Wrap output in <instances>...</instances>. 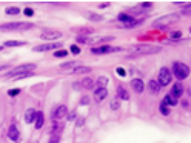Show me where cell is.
I'll return each instance as SVG.
<instances>
[{
	"mask_svg": "<svg viewBox=\"0 0 191 143\" xmlns=\"http://www.w3.org/2000/svg\"><path fill=\"white\" fill-rule=\"evenodd\" d=\"M173 72H174V76H176L177 80H184V79L188 77L190 68H188L185 63H174V65H173Z\"/></svg>",
	"mask_w": 191,
	"mask_h": 143,
	"instance_id": "cell-5",
	"label": "cell"
},
{
	"mask_svg": "<svg viewBox=\"0 0 191 143\" xmlns=\"http://www.w3.org/2000/svg\"><path fill=\"white\" fill-rule=\"evenodd\" d=\"M180 37H182V32H180V31H177V32H171V36H170L171 42H174L176 39H180Z\"/></svg>",
	"mask_w": 191,
	"mask_h": 143,
	"instance_id": "cell-28",
	"label": "cell"
},
{
	"mask_svg": "<svg viewBox=\"0 0 191 143\" xmlns=\"http://www.w3.org/2000/svg\"><path fill=\"white\" fill-rule=\"evenodd\" d=\"M20 93V89H11V91H8V94L11 95V97H14V95H17Z\"/></svg>",
	"mask_w": 191,
	"mask_h": 143,
	"instance_id": "cell-33",
	"label": "cell"
},
{
	"mask_svg": "<svg viewBox=\"0 0 191 143\" xmlns=\"http://www.w3.org/2000/svg\"><path fill=\"white\" fill-rule=\"evenodd\" d=\"M179 19H180L179 14H168V15H163V17L154 20V22H153V26H154V28H162V29H165L168 25L176 23Z\"/></svg>",
	"mask_w": 191,
	"mask_h": 143,
	"instance_id": "cell-2",
	"label": "cell"
},
{
	"mask_svg": "<svg viewBox=\"0 0 191 143\" xmlns=\"http://www.w3.org/2000/svg\"><path fill=\"white\" fill-rule=\"evenodd\" d=\"M62 128H63V125H60V123H54V125H52V129H51V132L54 134L56 131H60Z\"/></svg>",
	"mask_w": 191,
	"mask_h": 143,
	"instance_id": "cell-30",
	"label": "cell"
},
{
	"mask_svg": "<svg viewBox=\"0 0 191 143\" xmlns=\"http://www.w3.org/2000/svg\"><path fill=\"white\" fill-rule=\"evenodd\" d=\"M34 25L28 22H20V23H5L0 25V31H26L31 29Z\"/></svg>",
	"mask_w": 191,
	"mask_h": 143,
	"instance_id": "cell-3",
	"label": "cell"
},
{
	"mask_svg": "<svg viewBox=\"0 0 191 143\" xmlns=\"http://www.w3.org/2000/svg\"><path fill=\"white\" fill-rule=\"evenodd\" d=\"M60 46H62V43H43V45L34 46V51L42 52V51H51V49H56V48H60Z\"/></svg>",
	"mask_w": 191,
	"mask_h": 143,
	"instance_id": "cell-10",
	"label": "cell"
},
{
	"mask_svg": "<svg viewBox=\"0 0 191 143\" xmlns=\"http://www.w3.org/2000/svg\"><path fill=\"white\" fill-rule=\"evenodd\" d=\"M94 82L93 79H83L80 83H77V85H74V88H85V89H91V88H94Z\"/></svg>",
	"mask_w": 191,
	"mask_h": 143,
	"instance_id": "cell-12",
	"label": "cell"
},
{
	"mask_svg": "<svg viewBox=\"0 0 191 143\" xmlns=\"http://www.w3.org/2000/svg\"><path fill=\"white\" fill-rule=\"evenodd\" d=\"M5 12H6V14L14 15V14H19V12H20V8H6V9H5Z\"/></svg>",
	"mask_w": 191,
	"mask_h": 143,
	"instance_id": "cell-27",
	"label": "cell"
},
{
	"mask_svg": "<svg viewBox=\"0 0 191 143\" xmlns=\"http://www.w3.org/2000/svg\"><path fill=\"white\" fill-rule=\"evenodd\" d=\"M157 83H159L160 86H167L168 83H171V71H170L168 68H162V69H160Z\"/></svg>",
	"mask_w": 191,
	"mask_h": 143,
	"instance_id": "cell-6",
	"label": "cell"
},
{
	"mask_svg": "<svg viewBox=\"0 0 191 143\" xmlns=\"http://www.w3.org/2000/svg\"><path fill=\"white\" fill-rule=\"evenodd\" d=\"M80 103H82V105H87V103H88V97H83V98L80 100Z\"/></svg>",
	"mask_w": 191,
	"mask_h": 143,
	"instance_id": "cell-38",
	"label": "cell"
},
{
	"mask_svg": "<svg viewBox=\"0 0 191 143\" xmlns=\"http://www.w3.org/2000/svg\"><path fill=\"white\" fill-rule=\"evenodd\" d=\"M117 19H119V22H125V25H128V23H131L134 20V17L130 15V14H119Z\"/></svg>",
	"mask_w": 191,
	"mask_h": 143,
	"instance_id": "cell-19",
	"label": "cell"
},
{
	"mask_svg": "<svg viewBox=\"0 0 191 143\" xmlns=\"http://www.w3.org/2000/svg\"><path fill=\"white\" fill-rule=\"evenodd\" d=\"M60 37H62L60 31H43L40 34V39H43V40H57Z\"/></svg>",
	"mask_w": 191,
	"mask_h": 143,
	"instance_id": "cell-8",
	"label": "cell"
},
{
	"mask_svg": "<svg viewBox=\"0 0 191 143\" xmlns=\"http://www.w3.org/2000/svg\"><path fill=\"white\" fill-rule=\"evenodd\" d=\"M71 52H73V54H79V52H80V49H79L77 46H71Z\"/></svg>",
	"mask_w": 191,
	"mask_h": 143,
	"instance_id": "cell-35",
	"label": "cell"
},
{
	"mask_svg": "<svg viewBox=\"0 0 191 143\" xmlns=\"http://www.w3.org/2000/svg\"><path fill=\"white\" fill-rule=\"evenodd\" d=\"M91 68L90 66H80V68H76V69H71V72L74 74H80V72H90Z\"/></svg>",
	"mask_w": 191,
	"mask_h": 143,
	"instance_id": "cell-22",
	"label": "cell"
},
{
	"mask_svg": "<svg viewBox=\"0 0 191 143\" xmlns=\"http://www.w3.org/2000/svg\"><path fill=\"white\" fill-rule=\"evenodd\" d=\"M3 68H6V66H0V71H2V69H3Z\"/></svg>",
	"mask_w": 191,
	"mask_h": 143,
	"instance_id": "cell-43",
	"label": "cell"
},
{
	"mask_svg": "<svg viewBox=\"0 0 191 143\" xmlns=\"http://www.w3.org/2000/svg\"><path fill=\"white\" fill-rule=\"evenodd\" d=\"M108 82H109L108 77H99L97 79V83L100 85V88H105V85H108Z\"/></svg>",
	"mask_w": 191,
	"mask_h": 143,
	"instance_id": "cell-26",
	"label": "cell"
},
{
	"mask_svg": "<svg viewBox=\"0 0 191 143\" xmlns=\"http://www.w3.org/2000/svg\"><path fill=\"white\" fill-rule=\"evenodd\" d=\"M170 94L174 95L176 98H179L180 95L184 94V86L180 85V82H179V83H176V85L173 86V89H171V93H170Z\"/></svg>",
	"mask_w": 191,
	"mask_h": 143,
	"instance_id": "cell-15",
	"label": "cell"
},
{
	"mask_svg": "<svg viewBox=\"0 0 191 143\" xmlns=\"http://www.w3.org/2000/svg\"><path fill=\"white\" fill-rule=\"evenodd\" d=\"M8 137H9L11 140L17 142V140L20 139V132H19V129H17L16 126H11V128L8 129Z\"/></svg>",
	"mask_w": 191,
	"mask_h": 143,
	"instance_id": "cell-14",
	"label": "cell"
},
{
	"mask_svg": "<svg viewBox=\"0 0 191 143\" xmlns=\"http://www.w3.org/2000/svg\"><path fill=\"white\" fill-rule=\"evenodd\" d=\"M128 51H130V55H131V57H137V55H146V54H156V52H160V46L136 45V46H131Z\"/></svg>",
	"mask_w": 191,
	"mask_h": 143,
	"instance_id": "cell-1",
	"label": "cell"
},
{
	"mask_svg": "<svg viewBox=\"0 0 191 143\" xmlns=\"http://www.w3.org/2000/svg\"><path fill=\"white\" fill-rule=\"evenodd\" d=\"M117 106H119V105H117V102L114 100V102L111 103V108H113V109H117Z\"/></svg>",
	"mask_w": 191,
	"mask_h": 143,
	"instance_id": "cell-39",
	"label": "cell"
},
{
	"mask_svg": "<svg viewBox=\"0 0 191 143\" xmlns=\"http://www.w3.org/2000/svg\"><path fill=\"white\" fill-rule=\"evenodd\" d=\"M160 112H162L163 115H168V114H170V108H167L165 105H160Z\"/></svg>",
	"mask_w": 191,
	"mask_h": 143,
	"instance_id": "cell-31",
	"label": "cell"
},
{
	"mask_svg": "<svg viewBox=\"0 0 191 143\" xmlns=\"http://www.w3.org/2000/svg\"><path fill=\"white\" fill-rule=\"evenodd\" d=\"M36 111L34 109H28L26 111V114H25V122L26 123H33V120H36Z\"/></svg>",
	"mask_w": 191,
	"mask_h": 143,
	"instance_id": "cell-18",
	"label": "cell"
},
{
	"mask_svg": "<svg viewBox=\"0 0 191 143\" xmlns=\"http://www.w3.org/2000/svg\"><path fill=\"white\" fill-rule=\"evenodd\" d=\"M140 6H142V8H149V6H151V3H149V2H145V3L140 5Z\"/></svg>",
	"mask_w": 191,
	"mask_h": 143,
	"instance_id": "cell-36",
	"label": "cell"
},
{
	"mask_svg": "<svg viewBox=\"0 0 191 143\" xmlns=\"http://www.w3.org/2000/svg\"><path fill=\"white\" fill-rule=\"evenodd\" d=\"M65 55H68V51H65V49L56 51V52H54V57H65Z\"/></svg>",
	"mask_w": 191,
	"mask_h": 143,
	"instance_id": "cell-29",
	"label": "cell"
},
{
	"mask_svg": "<svg viewBox=\"0 0 191 143\" xmlns=\"http://www.w3.org/2000/svg\"><path fill=\"white\" fill-rule=\"evenodd\" d=\"M122 51L120 48L116 46H99V48H91L93 54H109V52H119Z\"/></svg>",
	"mask_w": 191,
	"mask_h": 143,
	"instance_id": "cell-7",
	"label": "cell"
},
{
	"mask_svg": "<svg viewBox=\"0 0 191 143\" xmlns=\"http://www.w3.org/2000/svg\"><path fill=\"white\" fill-rule=\"evenodd\" d=\"M117 74H119V76H125V71L120 69V68H117Z\"/></svg>",
	"mask_w": 191,
	"mask_h": 143,
	"instance_id": "cell-37",
	"label": "cell"
},
{
	"mask_svg": "<svg viewBox=\"0 0 191 143\" xmlns=\"http://www.w3.org/2000/svg\"><path fill=\"white\" fill-rule=\"evenodd\" d=\"M79 65H80L79 62H68V63L60 65V68H62V69H69V68H74V66H79Z\"/></svg>",
	"mask_w": 191,
	"mask_h": 143,
	"instance_id": "cell-24",
	"label": "cell"
},
{
	"mask_svg": "<svg viewBox=\"0 0 191 143\" xmlns=\"http://www.w3.org/2000/svg\"><path fill=\"white\" fill-rule=\"evenodd\" d=\"M82 125H83V119H82V120H79V122H77V126H82Z\"/></svg>",
	"mask_w": 191,
	"mask_h": 143,
	"instance_id": "cell-42",
	"label": "cell"
},
{
	"mask_svg": "<svg viewBox=\"0 0 191 143\" xmlns=\"http://www.w3.org/2000/svg\"><path fill=\"white\" fill-rule=\"evenodd\" d=\"M162 105H170V106H174V105H177V98L174 97V95H171V94H168V95H165V98H163V102H162Z\"/></svg>",
	"mask_w": 191,
	"mask_h": 143,
	"instance_id": "cell-17",
	"label": "cell"
},
{
	"mask_svg": "<svg viewBox=\"0 0 191 143\" xmlns=\"http://www.w3.org/2000/svg\"><path fill=\"white\" fill-rule=\"evenodd\" d=\"M117 93H119V97H120V98H123V100H128V98H130L128 93H127L122 86H120V88H117Z\"/></svg>",
	"mask_w": 191,
	"mask_h": 143,
	"instance_id": "cell-25",
	"label": "cell"
},
{
	"mask_svg": "<svg viewBox=\"0 0 191 143\" xmlns=\"http://www.w3.org/2000/svg\"><path fill=\"white\" fill-rule=\"evenodd\" d=\"M131 88H133V89H134V93H137V94L143 93V89H145L143 80H140V79H134V80L131 82Z\"/></svg>",
	"mask_w": 191,
	"mask_h": 143,
	"instance_id": "cell-11",
	"label": "cell"
},
{
	"mask_svg": "<svg viewBox=\"0 0 191 143\" xmlns=\"http://www.w3.org/2000/svg\"><path fill=\"white\" fill-rule=\"evenodd\" d=\"M66 112H68L66 106L59 105V106H57V108H54V111H52V119H54V120H59V119L65 117V115H66Z\"/></svg>",
	"mask_w": 191,
	"mask_h": 143,
	"instance_id": "cell-9",
	"label": "cell"
},
{
	"mask_svg": "<svg viewBox=\"0 0 191 143\" xmlns=\"http://www.w3.org/2000/svg\"><path fill=\"white\" fill-rule=\"evenodd\" d=\"M184 12H185V14H188V12H190V6H187V8L184 9Z\"/></svg>",
	"mask_w": 191,
	"mask_h": 143,
	"instance_id": "cell-41",
	"label": "cell"
},
{
	"mask_svg": "<svg viewBox=\"0 0 191 143\" xmlns=\"http://www.w3.org/2000/svg\"><path fill=\"white\" fill-rule=\"evenodd\" d=\"M106 95H108L106 88H97V89H94V100L96 102H102Z\"/></svg>",
	"mask_w": 191,
	"mask_h": 143,
	"instance_id": "cell-13",
	"label": "cell"
},
{
	"mask_svg": "<svg viewBox=\"0 0 191 143\" xmlns=\"http://www.w3.org/2000/svg\"><path fill=\"white\" fill-rule=\"evenodd\" d=\"M87 17L90 19V20H93V22H100L103 17L102 15H99V14H94V12H87Z\"/></svg>",
	"mask_w": 191,
	"mask_h": 143,
	"instance_id": "cell-23",
	"label": "cell"
},
{
	"mask_svg": "<svg viewBox=\"0 0 191 143\" xmlns=\"http://www.w3.org/2000/svg\"><path fill=\"white\" fill-rule=\"evenodd\" d=\"M148 88H149L151 94H159V93H160V85L157 83V80H149Z\"/></svg>",
	"mask_w": 191,
	"mask_h": 143,
	"instance_id": "cell-16",
	"label": "cell"
},
{
	"mask_svg": "<svg viewBox=\"0 0 191 143\" xmlns=\"http://www.w3.org/2000/svg\"><path fill=\"white\" fill-rule=\"evenodd\" d=\"M59 140H60V136H59V134H57V136L54 134V136L51 137V142L49 143H59Z\"/></svg>",
	"mask_w": 191,
	"mask_h": 143,
	"instance_id": "cell-32",
	"label": "cell"
},
{
	"mask_svg": "<svg viewBox=\"0 0 191 143\" xmlns=\"http://www.w3.org/2000/svg\"><path fill=\"white\" fill-rule=\"evenodd\" d=\"M34 68H36V65H33V63H25V65H20V66L14 68L12 71L6 72L5 77H6V79H12V77H17V76L22 74V72H29V71H33Z\"/></svg>",
	"mask_w": 191,
	"mask_h": 143,
	"instance_id": "cell-4",
	"label": "cell"
},
{
	"mask_svg": "<svg viewBox=\"0 0 191 143\" xmlns=\"http://www.w3.org/2000/svg\"><path fill=\"white\" fill-rule=\"evenodd\" d=\"M33 14H34V11H33L31 8H26V9H25V15L29 17V15H33Z\"/></svg>",
	"mask_w": 191,
	"mask_h": 143,
	"instance_id": "cell-34",
	"label": "cell"
},
{
	"mask_svg": "<svg viewBox=\"0 0 191 143\" xmlns=\"http://www.w3.org/2000/svg\"><path fill=\"white\" fill-rule=\"evenodd\" d=\"M68 119H69V120H74V119H76V112H71V114L68 115Z\"/></svg>",
	"mask_w": 191,
	"mask_h": 143,
	"instance_id": "cell-40",
	"label": "cell"
},
{
	"mask_svg": "<svg viewBox=\"0 0 191 143\" xmlns=\"http://www.w3.org/2000/svg\"><path fill=\"white\" fill-rule=\"evenodd\" d=\"M42 126H43V114L42 112H37L36 114V128L40 129Z\"/></svg>",
	"mask_w": 191,
	"mask_h": 143,
	"instance_id": "cell-20",
	"label": "cell"
},
{
	"mask_svg": "<svg viewBox=\"0 0 191 143\" xmlns=\"http://www.w3.org/2000/svg\"><path fill=\"white\" fill-rule=\"evenodd\" d=\"M25 45V42H20V40H8V42H5V46L11 48V46H23Z\"/></svg>",
	"mask_w": 191,
	"mask_h": 143,
	"instance_id": "cell-21",
	"label": "cell"
},
{
	"mask_svg": "<svg viewBox=\"0 0 191 143\" xmlns=\"http://www.w3.org/2000/svg\"><path fill=\"white\" fill-rule=\"evenodd\" d=\"M0 49H2V46H0Z\"/></svg>",
	"mask_w": 191,
	"mask_h": 143,
	"instance_id": "cell-44",
	"label": "cell"
}]
</instances>
